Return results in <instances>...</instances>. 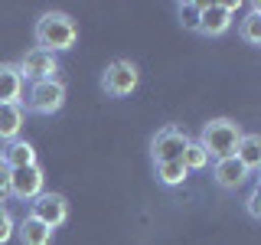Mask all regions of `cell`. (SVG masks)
Instances as JSON below:
<instances>
[{"label":"cell","mask_w":261,"mask_h":245,"mask_svg":"<svg viewBox=\"0 0 261 245\" xmlns=\"http://www.w3.org/2000/svg\"><path fill=\"white\" fill-rule=\"evenodd\" d=\"M183 167L190 170V174H193V170H206V167H209V154L202 151L199 141H190V144H186V151H183Z\"/></svg>","instance_id":"d6986e66"},{"label":"cell","mask_w":261,"mask_h":245,"mask_svg":"<svg viewBox=\"0 0 261 245\" xmlns=\"http://www.w3.org/2000/svg\"><path fill=\"white\" fill-rule=\"evenodd\" d=\"M153 170H157V180L163 186H179L186 177H190V170L183 167V160H163V163H153Z\"/></svg>","instance_id":"e0dca14e"},{"label":"cell","mask_w":261,"mask_h":245,"mask_svg":"<svg viewBox=\"0 0 261 245\" xmlns=\"http://www.w3.org/2000/svg\"><path fill=\"white\" fill-rule=\"evenodd\" d=\"M137 82H141V72H137L134 62L114 59L101 76V88H105V95H111V98H127L137 88Z\"/></svg>","instance_id":"277c9868"},{"label":"cell","mask_w":261,"mask_h":245,"mask_svg":"<svg viewBox=\"0 0 261 245\" xmlns=\"http://www.w3.org/2000/svg\"><path fill=\"white\" fill-rule=\"evenodd\" d=\"M239 36L248 46H261V7L258 4H248V13L239 23Z\"/></svg>","instance_id":"2e32d148"},{"label":"cell","mask_w":261,"mask_h":245,"mask_svg":"<svg viewBox=\"0 0 261 245\" xmlns=\"http://www.w3.org/2000/svg\"><path fill=\"white\" fill-rule=\"evenodd\" d=\"M239 4H202V20H199V33L202 36H222L232 27Z\"/></svg>","instance_id":"9c48e42d"},{"label":"cell","mask_w":261,"mask_h":245,"mask_svg":"<svg viewBox=\"0 0 261 245\" xmlns=\"http://www.w3.org/2000/svg\"><path fill=\"white\" fill-rule=\"evenodd\" d=\"M176 16H179V23H183V30H190V33H199L202 4H196V0H186V4H176Z\"/></svg>","instance_id":"ac0fdd59"},{"label":"cell","mask_w":261,"mask_h":245,"mask_svg":"<svg viewBox=\"0 0 261 245\" xmlns=\"http://www.w3.org/2000/svg\"><path fill=\"white\" fill-rule=\"evenodd\" d=\"M242 134L245 131L235 125L232 118H212L199 131V144H202V151L209 154V160H222V157H235Z\"/></svg>","instance_id":"7a4b0ae2"},{"label":"cell","mask_w":261,"mask_h":245,"mask_svg":"<svg viewBox=\"0 0 261 245\" xmlns=\"http://www.w3.org/2000/svg\"><path fill=\"white\" fill-rule=\"evenodd\" d=\"M258 200H261V190H258V186H251L248 200H245V209H248V216H251V219H261V206H258Z\"/></svg>","instance_id":"44dd1931"},{"label":"cell","mask_w":261,"mask_h":245,"mask_svg":"<svg viewBox=\"0 0 261 245\" xmlns=\"http://www.w3.org/2000/svg\"><path fill=\"white\" fill-rule=\"evenodd\" d=\"M13 232H16V219L10 216V209L0 206V245L10 242V239H13Z\"/></svg>","instance_id":"ffe728a7"},{"label":"cell","mask_w":261,"mask_h":245,"mask_svg":"<svg viewBox=\"0 0 261 245\" xmlns=\"http://www.w3.org/2000/svg\"><path fill=\"white\" fill-rule=\"evenodd\" d=\"M16 235H20L23 245H49V242H53V229L43 226L39 219H33V216H27V219L16 223Z\"/></svg>","instance_id":"5bb4252c"},{"label":"cell","mask_w":261,"mask_h":245,"mask_svg":"<svg viewBox=\"0 0 261 245\" xmlns=\"http://www.w3.org/2000/svg\"><path fill=\"white\" fill-rule=\"evenodd\" d=\"M20 105H27V111H33V114H56L65 105V82L62 79L33 82Z\"/></svg>","instance_id":"3957f363"},{"label":"cell","mask_w":261,"mask_h":245,"mask_svg":"<svg viewBox=\"0 0 261 245\" xmlns=\"http://www.w3.org/2000/svg\"><path fill=\"white\" fill-rule=\"evenodd\" d=\"M27 216H33V219H39L43 226H49L56 232L65 219H69V203H65V196L62 193H39L36 200L30 203V212Z\"/></svg>","instance_id":"52a82bcc"},{"label":"cell","mask_w":261,"mask_h":245,"mask_svg":"<svg viewBox=\"0 0 261 245\" xmlns=\"http://www.w3.org/2000/svg\"><path fill=\"white\" fill-rule=\"evenodd\" d=\"M0 160H4L10 170H16V167H30V163H36V147H33L30 141H23V137H16V141H10V144L4 147Z\"/></svg>","instance_id":"7c38bea8"},{"label":"cell","mask_w":261,"mask_h":245,"mask_svg":"<svg viewBox=\"0 0 261 245\" xmlns=\"http://www.w3.org/2000/svg\"><path fill=\"white\" fill-rule=\"evenodd\" d=\"M23 131V105H0V144H10Z\"/></svg>","instance_id":"4fadbf2b"},{"label":"cell","mask_w":261,"mask_h":245,"mask_svg":"<svg viewBox=\"0 0 261 245\" xmlns=\"http://www.w3.org/2000/svg\"><path fill=\"white\" fill-rule=\"evenodd\" d=\"M248 170L242 167L239 157H222V160H212V180H216L219 190H239V186L248 183Z\"/></svg>","instance_id":"30bf717a"},{"label":"cell","mask_w":261,"mask_h":245,"mask_svg":"<svg viewBox=\"0 0 261 245\" xmlns=\"http://www.w3.org/2000/svg\"><path fill=\"white\" fill-rule=\"evenodd\" d=\"M33 39H36V49H46V53H65L79 43V27L69 13L62 10H49L36 20V30H33Z\"/></svg>","instance_id":"6da1fadb"},{"label":"cell","mask_w":261,"mask_h":245,"mask_svg":"<svg viewBox=\"0 0 261 245\" xmlns=\"http://www.w3.org/2000/svg\"><path fill=\"white\" fill-rule=\"evenodd\" d=\"M186 144H190V134H186L183 128H176V125H167V128H160L157 134H153V141H150V157H153V163L183 160Z\"/></svg>","instance_id":"5b68a950"},{"label":"cell","mask_w":261,"mask_h":245,"mask_svg":"<svg viewBox=\"0 0 261 245\" xmlns=\"http://www.w3.org/2000/svg\"><path fill=\"white\" fill-rule=\"evenodd\" d=\"M235 157L242 160V167L248 170V174H255V170L261 167V137L258 134H242Z\"/></svg>","instance_id":"9a60e30c"},{"label":"cell","mask_w":261,"mask_h":245,"mask_svg":"<svg viewBox=\"0 0 261 245\" xmlns=\"http://www.w3.org/2000/svg\"><path fill=\"white\" fill-rule=\"evenodd\" d=\"M43 186H46V174H43V167H39V163L10 170V196H16V200L33 203L39 193H43Z\"/></svg>","instance_id":"ba28073f"},{"label":"cell","mask_w":261,"mask_h":245,"mask_svg":"<svg viewBox=\"0 0 261 245\" xmlns=\"http://www.w3.org/2000/svg\"><path fill=\"white\" fill-rule=\"evenodd\" d=\"M23 76L16 62H0V105H20L23 102Z\"/></svg>","instance_id":"8fae6325"},{"label":"cell","mask_w":261,"mask_h":245,"mask_svg":"<svg viewBox=\"0 0 261 245\" xmlns=\"http://www.w3.org/2000/svg\"><path fill=\"white\" fill-rule=\"evenodd\" d=\"M16 69H20L23 82H30V85H33V82H46V79H59V76H56V72H59V56L33 46L30 53L16 62Z\"/></svg>","instance_id":"8992f818"}]
</instances>
